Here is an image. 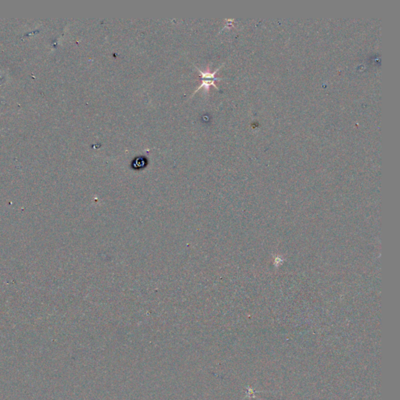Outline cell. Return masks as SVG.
Returning a JSON list of instances; mask_svg holds the SVG:
<instances>
[{
  "instance_id": "cell-1",
  "label": "cell",
  "mask_w": 400,
  "mask_h": 400,
  "mask_svg": "<svg viewBox=\"0 0 400 400\" xmlns=\"http://www.w3.org/2000/svg\"><path fill=\"white\" fill-rule=\"evenodd\" d=\"M221 67L222 66L220 67L218 69L216 70L215 72H213V73H210V72H203V71H201V70L198 68L197 67H196L197 71H199L200 74H201L202 84L199 86V88H196V91H194L193 95L196 94V91H199V89H201V88H206V90L208 91L210 86L211 85L214 86V88L219 90V88H218V86L216 85L215 81L216 80H222L223 79L216 77V74L219 71Z\"/></svg>"
}]
</instances>
